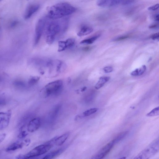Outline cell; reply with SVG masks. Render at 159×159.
Segmentation results:
<instances>
[{
    "label": "cell",
    "instance_id": "cell-1",
    "mask_svg": "<svg viewBox=\"0 0 159 159\" xmlns=\"http://www.w3.org/2000/svg\"><path fill=\"white\" fill-rule=\"evenodd\" d=\"M68 21L66 19L61 21L53 20L46 23L45 30V38L48 44H52L59 35L63 33L66 29Z\"/></svg>",
    "mask_w": 159,
    "mask_h": 159
},
{
    "label": "cell",
    "instance_id": "cell-2",
    "mask_svg": "<svg viewBox=\"0 0 159 159\" xmlns=\"http://www.w3.org/2000/svg\"><path fill=\"white\" fill-rule=\"evenodd\" d=\"M75 10V8L69 3H58L48 8L47 17L52 20L57 19L71 14Z\"/></svg>",
    "mask_w": 159,
    "mask_h": 159
},
{
    "label": "cell",
    "instance_id": "cell-3",
    "mask_svg": "<svg viewBox=\"0 0 159 159\" xmlns=\"http://www.w3.org/2000/svg\"><path fill=\"white\" fill-rule=\"evenodd\" d=\"M56 136L44 143L35 147L25 154H19L16 159H27L30 158L38 157L44 154L49 151L55 145Z\"/></svg>",
    "mask_w": 159,
    "mask_h": 159
},
{
    "label": "cell",
    "instance_id": "cell-4",
    "mask_svg": "<svg viewBox=\"0 0 159 159\" xmlns=\"http://www.w3.org/2000/svg\"><path fill=\"white\" fill-rule=\"evenodd\" d=\"M159 151V138L153 140L135 156L133 159H150Z\"/></svg>",
    "mask_w": 159,
    "mask_h": 159
},
{
    "label": "cell",
    "instance_id": "cell-5",
    "mask_svg": "<svg viewBox=\"0 0 159 159\" xmlns=\"http://www.w3.org/2000/svg\"><path fill=\"white\" fill-rule=\"evenodd\" d=\"M63 88V83L61 80L50 82L43 88L41 93L45 97L57 95L61 92Z\"/></svg>",
    "mask_w": 159,
    "mask_h": 159
},
{
    "label": "cell",
    "instance_id": "cell-6",
    "mask_svg": "<svg viewBox=\"0 0 159 159\" xmlns=\"http://www.w3.org/2000/svg\"><path fill=\"white\" fill-rule=\"evenodd\" d=\"M47 17L39 19L36 25L34 41V45H36L39 42L44 30Z\"/></svg>",
    "mask_w": 159,
    "mask_h": 159
},
{
    "label": "cell",
    "instance_id": "cell-7",
    "mask_svg": "<svg viewBox=\"0 0 159 159\" xmlns=\"http://www.w3.org/2000/svg\"><path fill=\"white\" fill-rule=\"evenodd\" d=\"M30 143V140L29 139H20L9 145L6 148L5 151L9 153L14 152L28 146Z\"/></svg>",
    "mask_w": 159,
    "mask_h": 159
},
{
    "label": "cell",
    "instance_id": "cell-8",
    "mask_svg": "<svg viewBox=\"0 0 159 159\" xmlns=\"http://www.w3.org/2000/svg\"><path fill=\"white\" fill-rule=\"evenodd\" d=\"M115 145L111 140L99 150L90 159H103L110 152Z\"/></svg>",
    "mask_w": 159,
    "mask_h": 159
},
{
    "label": "cell",
    "instance_id": "cell-9",
    "mask_svg": "<svg viewBox=\"0 0 159 159\" xmlns=\"http://www.w3.org/2000/svg\"><path fill=\"white\" fill-rule=\"evenodd\" d=\"M11 114V110L5 112H0V130L5 129L8 126Z\"/></svg>",
    "mask_w": 159,
    "mask_h": 159
},
{
    "label": "cell",
    "instance_id": "cell-10",
    "mask_svg": "<svg viewBox=\"0 0 159 159\" xmlns=\"http://www.w3.org/2000/svg\"><path fill=\"white\" fill-rule=\"evenodd\" d=\"M40 5L37 3L29 4L27 7L24 15V18L27 20L30 18L39 9Z\"/></svg>",
    "mask_w": 159,
    "mask_h": 159
},
{
    "label": "cell",
    "instance_id": "cell-11",
    "mask_svg": "<svg viewBox=\"0 0 159 159\" xmlns=\"http://www.w3.org/2000/svg\"><path fill=\"white\" fill-rule=\"evenodd\" d=\"M75 40L73 38H69L65 41H60L58 43V51L62 52L72 47L75 44Z\"/></svg>",
    "mask_w": 159,
    "mask_h": 159
},
{
    "label": "cell",
    "instance_id": "cell-12",
    "mask_svg": "<svg viewBox=\"0 0 159 159\" xmlns=\"http://www.w3.org/2000/svg\"><path fill=\"white\" fill-rule=\"evenodd\" d=\"M41 125L40 119L39 117L35 118L30 120L28 123L27 131L30 132H33L37 130Z\"/></svg>",
    "mask_w": 159,
    "mask_h": 159
},
{
    "label": "cell",
    "instance_id": "cell-13",
    "mask_svg": "<svg viewBox=\"0 0 159 159\" xmlns=\"http://www.w3.org/2000/svg\"><path fill=\"white\" fill-rule=\"evenodd\" d=\"M121 0H99L97 1V5L101 7H111L121 5Z\"/></svg>",
    "mask_w": 159,
    "mask_h": 159
},
{
    "label": "cell",
    "instance_id": "cell-14",
    "mask_svg": "<svg viewBox=\"0 0 159 159\" xmlns=\"http://www.w3.org/2000/svg\"><path fill=\"white\" fill-rule=\"evenodd\" d=\"M93 30V29L92 27L88 25H84L80 28L77 35L79 37L85 36L92 33Z\"/></svg>",
    "mask_w": 159,
    "mask_h": 159
},
{
    "label": "cell",
    "instance_id": "cell-15",
    "mask_svg": "<svg viewBox=\"0 0 159 159\" xmlns=\"http://www.w3.org/2000/svg\"><path fill=\"white\" fill-rule=\"evenodd\" d=\"M65 148H61L50 152L41 159H53L61 154Z\"/></svg>",
    "mask_w": 159,
    "mask_h": 159
},
{
    "label": "cell",
    "instance_id": "cell-16",
    "mask_svg": "<svg viewBox=\"0 0 159 159\" xmlns=\"http://www.w3.org/2000/svg\"><path fill=\"white\" fill-rule=\"evenodd\" d=\"M70 135V133L67 132L59 136H57L55 141V145L60 146L62 145L67 140Z\"/></svg>",
    "mask_w": 159,
    "mask_h": 159
},
{
    "label": "cell",
    "instance_id": "cell-17",
    "mask_svg": "<svg viewBox=\"0 0 159 159\" xmlns=\"http://www.w3.org/2000/svg\"><path fill=\"white\" fill-rule=\"evenodd\" d=\"M110 78V77L108 76H102L100 77L98 82L94 86L95 88L97 89L101 88L109 80Z\"/></svg>",
    "mask_w": 159,
    "mask_h": 159
},
{
    "label": "cell",
    "instance_id": "cell-18",
    "mask_svg": "<svg viewBox=\"0 0 159 159\" xmlns=\"http://www.w3.org/2000/svg\"><path fill=\"white\" fill-rule=\"evenodd\" d=\"M128 131L121 132L115 136L111 141L115 145L124 139L128 135Z\"/></svg>",
    "mask_w": 159,
    "mask_h": 159
},
{
    "label": "cell",
    "instance_id": "cell-19",
    "mask_svg": "<svg viewBox=\"0 0 159 159\" xmlns=\"http://www.w3.org/2000/svg\"><path fill=\"white\" fill-rule=\"evenodd\" d=\"M100 34L95 35L90 38L82 40L80 42V43L81 44H92L100 37Z\"/></svg>",
    "mask_w": 159,
    "mask_h": 159
},
{
    "label": "cell",
    "instance_id": "cell-20",
    "mask_svg": "<svg viewBox=\"0 0 159 159\" xmlns=\"http://www.w3.org/2000/svg\"><path fill=\"white\" fill-rule=\"evenodd\" d=\"M146 69L145 65L142 66L140 68H137L132 71L131 75L133 76H138L142 75L145 72Z\"/></svg>",
    "mask_w": 159,
    "mask_h": 159
},
{
    "label": "cell",
    "instance_id": "cell-21",
    "mask_svg": "<svg viewBox=\"0 0 159 159\" xmlns=\"http://www.w3.org/2000/svg\"><path fill=\"white\" fill-rule=\"evenodd\" d=\"M25 125L22 126L20 128L19 133L18 135V138L19 139H23L28 135L27 131L25 129Z\"/></svg>",
    "mask_w": 159,
    "mask_h": 159
},
{
    "label": "cell",
    "instance_id": "cell-22",
    "mask_svg": "<svg viewBox=\"0 0 159 159\" xmlns=\"http://www.w3.org/2000/svg\"><path fill=\"white\" fill-rule=\"evenodd\" d=\"M40 77L38 76L31 77L29 79L28 84L30 86H33L36 84L39 80Z\"/></svg>",
    "mask_w": 159,
    "mask_h": 159
},
{
    "label": "cell",
    "instance_id": "cell-23",
    "mask_svg": "<svg viewBox=\"0 0 159 159\" xmlns=\"http://www.w3.org/2000/svg\"><path fill=\"white\" fill-rule=\"evenodd\" d=\"M159 115V107H158L154 108L150 112L148 113L146 115V116L148 117H151L158 116Z\"/></svg>",
    "mask_w": 159,
    "mask_h": 159
},
{
    "label": "cell",
    "instance_id": "cell-24",
    "mask_svg": "<svg viewBox=\"0 0 159 159\" xmlns=\"http://www.w3.org/2000/svg\"><path fill=\"white\" fill-rule=\"evenodd\" d=\"M98 109L96 108H92L86 110L83 113V115L84 116H89L96 112Z\"/></svg>",
    "mask_w": 159,
    "mask_h": 159
},
{
    "label": "cell",
    "instance_id": "cell-25",
    "mask_svg": "<svg viewBox=\"0 0 159 159\" xmlns=\"http://www.w3.org/2000/svg\"><path fill=\"white\" fill-rule=\"evenodd\" d=\"M14 85L17 87L23 88L25 86V83L22 81L17 80L15 81L14 82Z\"/></svg>",
    "mask_w": 159,
    "mask_h": 159
},
{
    "label": "cell",
    "instance_id": "cell-26",
    "mask_svg": "<svg viewBox=\"0 0 159 159\" xmlns=\"http://www.w3.org/2000/svg\"><path fill=\"white\" fill-rule=\"evenodd\" d=\"M159 4L158 3L149 7L148 9L149 11H154L157 10L159 8Z\"/></svg>",
    "mask_w": 159,
    "mask_h": 159
},
{
    "label": "cell",
    "instance_id": "cell-27",
    "mask_svg": "<svg viewBox=\"0 0 159 159\" xmlns=\"http://www.w3.org/2000/svg\"><path fill=\"white\" fill-rule=\"evenodd\" d=\"M103 70L106 73H109L113 71V67L110 66H107L104 67Z\"/></svg>",
    "mask_w": 159,
    "mask_h": 159
},
{
    "label": "cell",
    "instance_id": "cell-28",
    "mask_svg": "<svg viewBox=\"0 0 159 159\" xmlns=\"http://www.w3.org/2000/svg\"><path fill=\"white\" fill-rule=\"evenodd\" d=\"M129 36L128 35H125L122 36H120L116 38H115L113 40L114 41H121L122 40H124L129 38Z\"/></svg>",
    "mask_w": 159,
    "mask_h": 159
},
{
    "label": "cell",
    "instance_id": "cell-29",
    "mask_svg": "<svg viewBox=\"0 0 159 159\" xmlns=\"http://www.w3.org/2000/svg\"><path fill=\"white\" fill-rule=\"evenodd\" d=\"M159 37V33H157L152 34L150 38L152 40H158Z\"/></svg>",
    "mask_w": 159,
    "mask_h": 159
},
{
    "label": "cell",
    "instance_id": "cell-30",
    "mask_svg": "<svg viewBox=\"0 0 159 159\" xmlns=\"http://www.w3.org/2000/svg\"><path fill=\"white\" fill-rule=\"evenodd\" d=\"M6 136V134L5 133L0 134V143H2L5 139Z\"/></svg>",
    "mask_w": 159,
    "mask_h": 159
},
{
    "label": "cell",
    "instance_id": "cell-31",
    "mask_svg": "<svg viewBox=\"0 0 159 159\" xmlns=\"http://www.w3.org/2000/svg\"><path fill=\"white\" fill-rule=\"evenodd\" d=\"M6 101L5 99L2 98H0V106L5 104Z\"/></svg>",
    "mask_w": 159,
    "mask_h": 159
},
{
    "label": "cell",
    "instance_id": "cell-32",
    "mask_svg": "<svg viewBox=\"0 0 159 159\" xmlns=\"http://www.w3.org/2000/svg\"><path fill=\"white\" fill-rule=\"evenodd\" d=\"M158 26V25L157 24H153L150 25L149 28L150 29H155L157 28Z\"/></svg>",
    "mask_w": 159,
    "mask_h": 159
},
{
    "label": "cell",
    "instance_id": "cell-33",
    "mask_svg": "<svg viewBox=\"0 0 159 159\" xmlns=\"http://www.w3.org/2000/svg\"><path fill=\"white\" fill-rule=\"evenodd\" d=\"M154 20L157 21H159V14H156L154 16Z\"/></svg>",
    "mask_w": 159,
    "mask_h": 159
},
{
    "label": "cell",
    "instance_id": "cell-34",
    "mask_svg": "<svg viewBox=\"0 0 159 159\" xmlns=\"http://www.w3.org/2000/svg\"><path fill=\"white\" fill-rule=\"evenodd\" d=\"M39 157H40V156L38 157H34L28 158L27 159H39Z\"/></svg>",
    "mask_w": 159,
    "mask_h": 159
},
{
    "label": "cell",
    "instance_id": "cell-35",
    "mask_svg": "<svg viewBox=\"0 0 159 159\" xmlns=\"http://www.w3.org/2000/svg\"><path fill=\"white\" fill-rule=\"evenodd\" d=\"M86 89H87L86 87H84L81 89V91L82 92H83V91H84Z\"/></svg>",
    "mask_w": 159,
    "mask_h": 159
},
{
    "label": "cell",
    "instance_id": "cell-36",
    "mask_svg": "<svg viewBox=\"0 0 159 159\" xmlns=\"http://www.w3.org/2000/svg\"><path fill=\"white\" fill-rule=\"evenodd\" d=\"M126 159V157H121L118 159Z\"/></svg>",
    "mask_w": 159,
    "mask_h": 159
},
{
    "label": "cell",
    "instance_id": "cell-37",
    "mask_svg": "<svg viewBox=\"0 0 159 159\" xmlns=\"http://www.w3.org/2000/svg\"><path fill=\"white\" fill-rule=\"evenodd\" d=\"M1 78L0 77V81H1Z\"/></svg>",
    "mask_w": 159,
    "mask_h": 159
}]
</instances>
